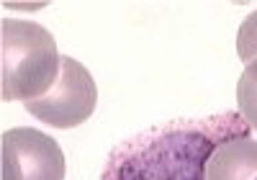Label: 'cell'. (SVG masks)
<instances>
[{
  "mask_svg": "<svg viewBox=\"0 0 257 180\" xmlns=\"http://www.w3.org/2000/svg\"><path fill=\"white\" fill-rule=\"evenodd\" d=\"M257 177V142L252 137L226 139L211 152L203 180H254Z\"/></svg>",
  "mask_w": 257,
  "mask_h": 180,
  "instance_id": "cell-5",
  "label": "cell"
},
{
  "mask_svg": "<svg viewBox=\"0 0 257 180\" xmlns=\"http://www.w3.org/2000/svg\"><path fill=\"white\" fill-rule=\"evenodd\" d=\"M26 111L54 129H72L85 124L98 106V87L88 67L75 57L62 54L59 77L47 96L24 103Z\"/></svg>",
  "mask_w": 257,
  "mask_h": 180,
  "instance_id": "cell-3",
  "label": "cell"
},
{
  "mask_svg": "<svg viewBox=\"0 0 257 180\" xmlns=\"http://www.w3.org/2000/svg\"><path fill=\"white\" fill-rule=\"evenodd\" d=\"M237 137H252V126L237 111L165 121L116 144L100 180H203L211 152Z\"/></svg>",
  "mask_w": 257,
  "mask_h": 180,
  "instance_id": "cell-1",
  "label": "cell"
},
{
  "mask_svg": "<svg viewBox=\"0 0 257 180\" xmlns=\"http://www.w3.org/2000/svg\"><path fill=\"white\" fill-rule=\"evenodd\" d=\"M237 106L244 121L257 129V57L244 67V72L237 82Z\"/></svg>",
  "mask_w": 257,
  "mask_h": 180,
  "instance_id": "cell-6",
  "label": "cell"
},
{
  "mask_svg": "<svg viewBox=\"0 0 257 180\" xmlns=\"http://www.w3.org/2000/svg\"><path fill=\"white\" fill-rule=\"evenodd\" d=\"M254 180H257V177H254Z\"/></svg>",
  "mask_w": 257,
  "mask_h": 180,
  "instance_id": "cell-8",
  "label": "cell"
},
{
  "mask_svg": "<svg viewBox=\"0 0 257 180\" xmlns=\"http://www.w3.org/2000/svg\"><path fill=\"white\" fill-rule=\"evenodd\" d=\"M62 54L54 36L24 18L0 24V96L3 101H36L47 96L59 77Z\"/></svg>",
  "mask_w": 257,
  "mask_h": 180,
  "instance_id": "cell-2",
  "label": "cell"
},
{
  "mask_svg": "<svg viewBox=\"0 0 257 180\" xmlns=\"http://www.w3.org/2000/svg\"><path fill=\"white\" fill-rule=\"evenodd\" d=\"M237 54L244 64H249L257 57V11L242 21L237 31Z\"/></svg>",
  "mask_w": 257,
  "mask_h": 180,
  "instance_id": "cell-7",
  "label": "cell"
},
{
  "mask_svg": "<svg viewBox=\"0 0 257 180\" xmlns=\"http://www.w3.org/2000/svg\"><path fill=\"white\" fill-rule=\"evenodd\" d=\"M59 144L39 129L16 126L0 139V180H64Z\"/></svg>",
  "mask_w": 257,
  "mask_h": 180,
  "instance_id": "cell-4",
  "label": "cell"
}]
</instances>
